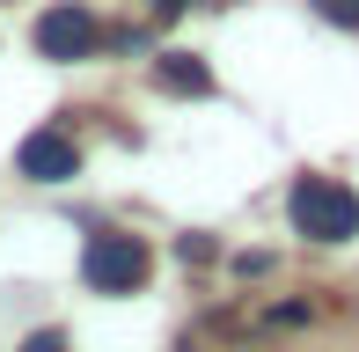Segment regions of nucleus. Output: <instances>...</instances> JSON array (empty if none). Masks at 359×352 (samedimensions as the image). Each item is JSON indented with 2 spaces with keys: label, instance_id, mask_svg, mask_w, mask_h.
<instances>
[{
  "label": "nucleus",
  "instance_id": "obj_1",
  "mask_svg": "<svg viewBox=\"0 0 359 352\" xmlns=\"http://www.w3.org/2000/svg\"><path fill=\"white\" fill-rule=\"evenodd\" d=\"M286 213H293V228H301L308 243H352L359 235V198H352V184H337V176H301L293 198H286Z\"/></svg>",
  "mask_w": 359,
  "mask_h": 352
},
{
  "label": "nucleus",
  "instance_id": "obj_2",
  "mask_svg": "<svg viewBox=\"0 0 359 352\" xmlns=\"http://www.w3.org/2000/svg\"><path fill=\"white\" fill-rule=\"evenodd\" d=\"M147 271H154V257L140 235H88V250H81V279L95 294H133V286H147Z\"/></svg>",
  "mask_w": 359,
  "mask_h": 352
},
{
  "label": "nucleus",
  "instance_id": "obj_3",
  "mask_svg": "<svg viewBox=\"0 0 359 352\" xmlns=\"http://www.w3.org/2000/svg\"><path fill=\"white\" fill-rule=\"evenodd\" d=\"M15 169H22L29 184H67V176L81 169V147L59 133V125H37V133L15 147Z\"/></svg>",
  "mask_w": 359,
  "mask_h": 352
},
{
  "label": "nucleus",
  "instance_id": "obj_4",
  "mask_svg": "<svg viewBox=\"0 0 359 352\" xmlns=\"http://www.w3.org/2000/svg\"><path fill=\"white\" fill-rule=\"evenodd\" d=\"M95 15L88 8H52V15H37V52L44 59H88L95 52Z\"/></svg>",
  "mask_w": 359,
  "mask_h": 352
},
{
  "label": "nucleus",
  "instance_id": "obj_5",
  "mask_svg": "<svg viewBox=\"0 0 359 352\" xmlns=\"http://www.w3.org/2000/svg\"><path fill=\"white\" fill-rule=\"evenodd\" d=\"M154 81L169 95H205V88H213V67H205L198 52H161L154 59Z\"/></svg>",
  "mask_w": 359,
  "mask_h": 352
},
{
  "label": "nucleus",
  "instance_id": "obj_6",
  "mask_svg": "<svg viewBox=\"0 0 359 352\" xmlns=\"http://www.w3.org/2000/svg\"><path fill=\"white\" fill-rule=\"evenodd\" d=\"M176 264H213V235H176Z\"/></svg>",
  "mask_w": 359,
  "mask_h": 352
},
{
  "label": "nucleus",
  "instance_id": "obj_7",
  "mask_svg": "<svg viewBox=\"0 0 359 352\" xmlns=\"http://www.w3.org/2000/svg\"><path fill=\"white\" fill-rule=\"evenodd\" d=\"M316 15L337 22V29H359V0H316Z\"/></svg>",
  "mask_w": 359,
  "mask_h": 352
},
{
  "label": "nucleus",
  "instance_id": "obj_8",
  "mask_svg": "<svg viewBox=\"0 0 359 352\" xmlns=\"http://www.w3.org/2000/svg\"><path fill=\"white\" fill-rule=\"evenodd\" d=\"M22 352H67V330H29Z\"/></svg>",
  "mask_w": 359,
  "mask_h": 352
},
{
  "label": "nucleus",
  "instance_id": "obj_9",
  "mask_svg": "<svg viewBox=\"0 0 359 352\" xmlns=\"http://www.w3.org/2000/svg\"><path fill=\"white\" fill-rule=\"evenodd\" d=\"M235 271H242V279H257V271H271V257H264V250H242Z\"/></svg>",
  "mask_w": 359,
  "mask_h": 352
},
{
  "label": "nucleus",
  "instance_id": "obj_10",
  "mask_svg": "<svg viewBox=\"0 0 359 352\" xmlns=\"http://www.w3.org/2000/svg\"><path fill=\"white\" fill-rule=\"evenodd\" d=\"M191 8V0H154V15H161V22H169V15H184Z\"/></svg>",
  "mask_w": 359,
  "mask_h": 352
}]
</instances>
